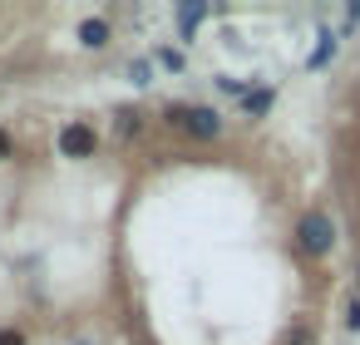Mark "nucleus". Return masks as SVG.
<instances>
[{"label": "nucleus", "instance_id": "nucleus-1", "mask_svg": "<svg viewBox=\"0 0 360 345\" xmlns=\"http://www.w3.org/2000/svg\"><path fill=\"white\" fill-rule=\"evenodd\" d=\"M163 124H168V129H183V134H188V138H198V143H212V138L222 134L217 109H202V104H168Z\"/></svg>", "mask_w": 360, "mask_h": 345}, {"label": "nucleus", "instance_id": "nucleus-2", "mask_svg": "<svg viewBox=\"0 0 360 345\" xmlns=\"http://www.w3.org/2000/svg\"><path fill=\"white\" fill-rule=\"evenodd\" d=\"M296 247L306 252V256H326L330 247H335V222L316 207V212H306L301 222H296Z\"/></svg>", "mask_w": 360, "mask_h": 345}, {"label": "nucleus", "instance_id": "nucleus-3", "mask_svg": "<svg viewBox=\"0 0 360 345\" xmlns=\"http://www.w3.org/2000/svg\"><path fill=\"white\" fill-rule=\"evenodd\" d=\"M94 148H99V134L89 124H65L60 129V153L65 158H89Z\"/></svg>", "mask_w": 360, "mask_h": 345}, {"label": "nucleus", "instance_id": "nucleus-4", "mask_svg": "<svg viewBox=\"0 0 360 345\" xmlns=\"http://www.w3.org/2000/svg\"><path fill=\"white\" fill-rule=\"evenodd\" d=\"M114 40V30H109V20H99V15H89L84 25H79V45L84 50H104Z\"/></svg>", "mask_w": 360, "mask_h": 345}, {"label": "nucleus", "instance_id": "nucleus-5", "mask_svg": "<svg viewBox=\"0 0 360 345\" xmlns=\"http://www.w3.org/2000/svg\"><path fill=\"white\" fill-rule=\"evenodd\" d=\"M271 104H276V89H247V99H242V114H252V119H257V114H266Z\"/></svg>", "mask_w": 360, "mask_h": 345}, {"label": "nucleus", "instance_id": "nucleus-6", "mask_svg": "<svg viewBox=\"0 0 360 345\" xmlns=\"http://www.w3.org/2000/svg\"><path fill=\"white\" fill-rule=\"evenodd\" d=\"M202 15H207V6H178V30H183V40H193V30L202 25Z\"/></svg>", "mask_w": 360, "mask_h": 345}, {"label": "nucleus", "instance_id": "nucleus-7", "mask_svg": "<svg viewBox=\"0 0 360 345\" xmlns=\"http://www.w3.org/2000/svg\"><path fill=\"white\" fill-rule=\"evenodd\" d=\"M286 345H316V325L311 320H296L291 335H286Z\"/></svg>", "mask_w": 360, "mask_h": 345}, {"label": "nucleus", "instance_id": "nucleus-8", "mask_svg": "<svg viewBox=\"0 0 360 345\" xmlns=\"http://www.w3.org/2000/svg\"><path fill=\"white\" fill-rule=\"evenodd\" d=\"M119 134H124V138L139 134V114H134V109H119Z\"/></svg>", "mask_w": 360, "mask_h": 345}, {"label": "nucleus", "instance_id": "nucleus-9", "mask_svg": "<svg viewBox=\"0 0 360 345\" xmlns=\"http://www.w3.org/2000/svg\"><path fill=\"white\" fill-rule=\"evenodd\" d=\"M340 320H345V330H360V301H345V315Z\"/></svg>", "mask_w": 360, "mask_h": 345}, {"label": "nucleus", "instance_id": "nucleus-10", "mask_svg": "<svg viewBox=\"0 0 360 345\" xmlns=\"http://www.w3.org/2000/svg\"><path fill=\"white\" fill-rule=\"evenodd\" d=\"M158 60H163L168 70H183V55H178V50H158Z\"/></svg>", "mask_w": 360, "mask_h": 345}, {"label": "nucleus", "instance_id": "nucleus-11", "mask_svg": "<svg viewBox=\"0 0 360 345\" xmlns=\"http://www.w3.org/2000/svg\"><path fill=\"white\" fill-rule=\"evenodd\" d=\"M0 345H25V335H20V330H11V325H6V330H0Z\"/></svg>", "mask_w": 360, "mask_h": 345}, {"label": "nucleus", "instance_id": "nucleus-12", "mask_svg": "<svg viewBox=\"0 0 360 345\" xmlns=\"http://www.w3.org/2000/svg\"><path fill=\"white\" fill-rule=\"evenodd\" d=\"M11 153H15V143H11V134H6V129H0V163H6Z\"/></svg>", "mask_w": 360, "mask_h": 345}, {"label": "nucleus", "instance_id": "nucleus-13", "mask_svg": "<svg viewBox=\"0 0 360 345\" xmlns=\"http://www.w3.org/2000/svg\"><path fill=\"white\" fill-rule=\"evenodd\" d=\"M350 20H360V6H350Z\"/></svg>", "mask_w": 360, "mask_h": 345}]
</instances>
